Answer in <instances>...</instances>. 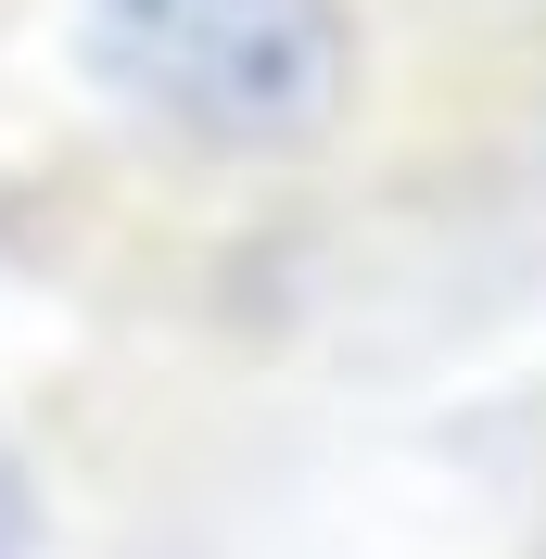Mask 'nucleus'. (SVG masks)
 Masks as SVG:
<instances>
[{"label": "nucleus", "mask_w": 546, "mask_h": 559, "mask_svg": "<svg viewBox=\"0 0 546 559\" xmlns=\"http://www.w3.org/2000/svg\"><path fill=\"white\" fill-rule=\"evenodd\" d=\"M90 64L140 128L293 166L356 103V13L343 0H90Z\"/></svg>", "instance_id": "nucleus-1"}]
</instances>
